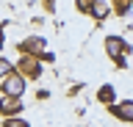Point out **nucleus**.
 Returning <instances> with one entry per match:
<instances>
[{
    "mask_svg": "<svg viewBox=\"0 0 133 127\" xmlns=\"http://www.w3.org/2000/svg\"><path fill=\"white\" fill-rule=\"evenodd\" d=\"M103 47H105V55L114 61L119 69H122V66H125V58H128V53H130V44L125 42L122 36L108 33V36H105V42H103Z\"/></svg>",
    "mask_w": 133,
    "mask_h": 127,
    "instance_id": "nucleus-1",
    "label": "nucleus"
},
{
    "mask_svg": "<svg viewBox=\"0 0 133 127\" xmlns=\"http://www.w3.org/2000/svg\"><path fill=\"white\" fill-rule=\"evenodd\" d=\"M25 88H28V80H25L19 72H8V75L0 80V94H3V97H22Z\"/></svg>",
    "mask_w": 133,
    "mask_h": 127,
    "instance_id": "nucleus-2",
    "label": "nucleus"
},
{
    "mask_svg": "<svg viewBox=\"0 0 133 127\" xmlns=\"http://www.w3.org/2000/svg\"><path fill=\"white\" fill-rule=\"evenodd\" d=\"M17 72H19L25 80H39V75H42V58L22 55V58L17 61Z\"/></svg>",
    "mask_w": 133,
    "mask_h": 127,
    "instance_id": "nucleus-3",
    "label": "nucleus"
},
{
    "mask_svg": "<svg viewBox=\"0 0 133 127\" xmlns=\"http://www.w3.org/2000/svg\"><path fill=\"white\" fill-rule=\"evenodd\" d=\"M44 36H25V39H19V44H17V50L22 53V55H33V58H39L42 53H44Z\"/></svg>",
    "mask_w": 133,
    "mask_h": 127,
    "instance_id": "nucleus-4",
    "label": "nucleus"
},
{
    "mask_svg": "<svg viewBox=\"0 0 133 127\" xmlns=\"http://www.w3.org/2000/svg\"><path fill=\"white\" fill-rule=\"evenodd\" d=\"M111 116H116L125 124H133V100H116L111 105Z\"/></svg>",
    "mask_w": 133,
    "mask_h": 127,
    "instance_id": "nucleus-5",
    "label": "nucleus"
},
{
    "mask_svg": "<svg viewBox=\"0 0 133 127\" xmlns=\"http://www.w3.org/2000/svg\"><path fill=\"white\" fill-rule=\"evenodd\" d=\"M22 97H3L0 100V116L3 119H11V116H19L22 113Z\"/></svg>",
    "mask_w": 133,
    "mask_h": 127,
    "instance_id": "nucleus-6",
    "label": "nucleus"
},
{
    "mask_svg": "<svg viewBox=\"0 0 133 127\" xmlns=\"http://www.w3.org/2000/svg\"><path fill=\"white\" fill-rule=\"evenodd\" d=\"M97 102L100 105H105V108H111L116 102V88H114V83H103L97 88Z\"/></svg>",
    "mask_w": 133,
    "mask_h": 127,
    "instance_id": "nucleus-7",
    "label": "nucleus"
},
{
    "mask_svg": "<svg viewBox=\"0 0 133 127\" xmlns=\"http://www.w3.org/2000/svg\"><path fill=\"white\" fill-rule=\"evenodd\" d=\"M111 14H114V9H111V3H108V0H94V6H91V11H89V17H94L97 22L108 19Z\"/></svg>",
    "mask_w": 133,
    "mask_h": 127,
    "instance_id": "nucleus-8",
    "label": "nucleus"
},
{
    "mask_svg": "<svg viewBox=\"0 0 133 127\" xmlns=\"http://www.w3.org/2000/svg\"><path fill=\"white\" fill-rule=\"evenodd\" d=\"M3 127H31V124L19 116H11V119H3Z\"/></svg>",
    "mask_w": 133,
    "mask_h": 127,
    "instance_id": "nucleus-9",
    "label": "nucleus"
},
{
    "mask_svg": "<svg viewBox=\"0 0 133 127\" xmlns=\"http://www.w3.org/2000/svg\"><path fill=\"white\" fill-rule=\"evenodd\" d=\"M8 72H14V64H11L8 58H3V55H0V80H3Z\"/></svg>",
    "mask_w": 133,
    "mask_h": 127,
    "instance_id": "nucleus-10",
    "label": "nucleus"
},
{
    "mask_svg": "<svg viewBox=\"0 0 133 127\" xmlns=\"http://www.w3.org/2000/svg\"><path fill=\"white\" fill-rule=\"evenodd\" d=\"M91 6H94V0H75V9L81 11V14H89Z\"/></svg>",
    "mask_w": 133,
    "mask_h": 127,
    "instance_id": "nucleus-11",
    "label": "nucleus"
},
{
    "mask_svg": "<svg viewBox=\"0 0 133 127\" xmlns=\"http://www.w3.org/2000/svg\"><path fill=\"white\" fill-rule=\"evenodd\" d=\"M42 3H44V11L47 14H56V0H42Z\"/></svg>",
    "mask_w": 133,
    "mask_h": 127,
    "instance_id": "nucleus-12",
    "label": "nucleus"
},
{
    "mask_svg": "<svg viewBox=\"0 0 133 127\" xmlns=\"http://www.w3.org/2000/svg\"><path fill=\"white\" fill-rule=\"evenodd\" d=\"M39 58H42V64H53V61H56V55H53V53H42Z\"/></svg>",
    "mask_w": 133,
    "mask_h": 127,
    "instance_id": "nucleus-13",
    "label": "nucleus"
},
{
    "mask_svg": "<svg viewBox=\"0 0 133 127\" xmlns=\"http://www.w3.org/2000/svg\"><path fill=\"white\" fill-rule=\"evenodd\" d=\"M0 50H3V31H0Z\"/></svg>",
    "mask_w": 133,
    "mask_h": 127,
    "instance_id": "nucleus-14",
    "label": "nucleus"
},
{
    "mask_svg": "<svg viewBox=\"0 0 133 127\" xmlns=\"http://www.w3.org/2000/svg\"><path fill=\"white\" fill-rule=\"evenodd\" d=\"M128 3H133V0H128Z\"/></svg>",
    "mask_w": 133,
    "mask_h": 127,
    "instance_id": "nucleus-15",
    "label": "nucleus"
}]
</instances>
